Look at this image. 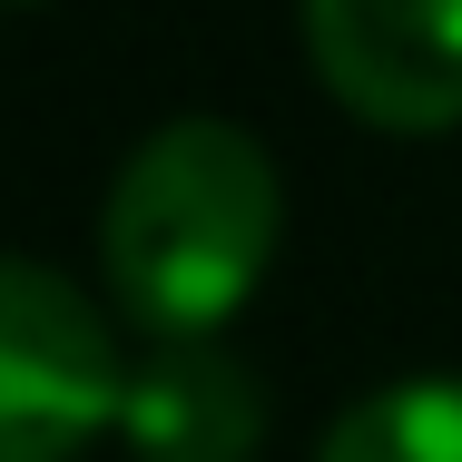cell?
Segmentation results:
<instances>
[{"label":"cell","mask_w":462,"mask_h":462,"mask_svg":"<svg viewBox=\"0 0 462 462\" xmlns=\"http://www.w3.org/2000/svg\"><path fill=\"white\" fill-rule=\"evenodd\" d=\"M276 246V158L246 118L178 108L158 118L98 207V256L108 285L148 335H207Z\"/></svg>","instance_id":"cell-1"},{"label":"cell","mask_w":462,"mask_h":462,"mask_svg":"<svg viewBox=\"0 0 462 462\" xmlns=\"http://www.w3.org/2000/svg\"><path fill=\"white\" fill-rule=\"evenodd\" d=\"M305 50L383 128L462 118V0H305Z\"/></svg>","instance_id":"cell-3"},{"label":"cell","mask_w":462,"mask_h":462,"mask_svg":"<svg viewBox=\"0 0 462 462\" xmlns=\"http://www.w3.org/2000/svg\"><path fill=\"white\" fill-rule=\"evenodd\" d=\"M118 423H128L138 462H236L266 423V383L217 335H148L128 355Z\"/></svg>","instance_id":"cell-4"},{"label":"cell","mask_w":462,"mask_h":462,"mask_svg":"<svg viewBox=\"0 0 462 462\" xmlns=\"http://www.w3.org/2000/svg\"><path fill=\"white\" fill-rule=\"evenodd\" d=\"M315 462H462V374L433 365V374H393V383L355 393L325 423Z\"/></svg>","instance_id":"cell-5"},{"label":"cell","mask_w":462,"mask_h":462,"mask_svg":"<svg viewBox=\"0 0 462 462\" xmlns=\"http://www.w3.org/2000/svg\"><path fill=\"white\" fill-rule=\"evenodd\" d=\"M128 355L108 345L98 305L50 256L0 266V462H60L89 423L118 413Z\"/></svg>","instance_id":"cell-2"}]
</instances>
